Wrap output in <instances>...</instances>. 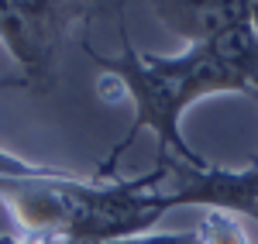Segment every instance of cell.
Listing matches in <instances>:
<instances>
[{
  "mask_svg": "<svg viewBox=\"0 0 258 244\" xmlns=\"http://www.w3.org/2000/svg\"><path fill=\"white\" fill-rule=\"evenodd\" d=\"M117 21H120V52L117 55H103L93 48V41L83 38L86 55L100 65L103 76L120 86V93L131 100L135 107V121L124 131L120 144L100 162L97 176L93 179H117V162L124 158V151L131 148L135 134L141 127L155 134L159 141V155H176L179 162L186 165H207V158H200L197 151L186 144L182 138V114L193 107V103L207 100V97H217V93H248V86L224 65V62L207 48H186L179 55H155V52H138L131 45L127 35V24H124V11L117 7Z\"/></svg>",
  "mask_w": 258,
  "mask_h": 244,
  "instance_id": "6da1fadb",
  "label": "cell"
},
{
  "mask_svg": "<svg viewBox=\"0 0 258 244\" xmlns=\"http://www.w3.org/2000/svg\"><path fill=\"white\" fill-rule=\"evenodd\" d=\"M97 4L0 0V41L21 65V79L35 93L59 86V55L73 24L93 18Z\"/></svg>",
  "mask_w": 258,
  "mask_h": 244,
  "instance_id": "7a4b0ae2",
  "label": "cell"
},
{
  "mask_svg": "<svg viewBox=\"0 0 258 244\" xmlns=\"http://www.w3.org/2000/svg\"><path fill=\"white\" fill-rule=\"evenodd\" d=\"M152 14L186 41V48L210 45L227 28L251 21V0H203V4H152Z\"/></svg>",
  "mask_w": 258,
  "mask_h": 244,
  "instance_id": "3957f363",
  "label": "cell"
},
{
  "mask_svg": "<svg viewBox=\"0 0 258 244\" xmlns=\"http://www.w3.org/2000/svg\"><path fill=\"white\" fill-rule=\"evenodd\" d=\"M207 48L248 86L251 97H258V28L251 21L227 28V31L217 35Z\"/></svg>",
  "mask_w": 258,
  "mask_h": 244,
  "instance_id": "277c9868",
  "label": "cell"
},
{
  "mask_svg": "<svg viewBox=\"0 0 258 244\" xmlns=\"http://www.w3.org/2000/svg\"><path fill=\"white\" fill-rule=\"evenodd\" d=\"M197 234L203 244H255V237L244 230L234 213H224V210H207L197 224Z\"/></svg>",
  "mask_w": 258,
  "mask_h": 244,
  "instance_id": "5b68a950",
  "label": "cell"
},
{
  "mask_svg": "<svg viewBox=\"0 0 258 244\" xmlns=\"http://www.w3.org/2000/svg\"><path fill=\"white\" fill-rule=\"evenodd\" d=\"M117 244H203L193 230H165V234H141V237H131V241H117Z\"/></svg>",
  "mask_w": 258,
  "mask_h": 244,
  "instance_id": "8992f818",
  "label": "cell"
},
{
  "mask_svg": "<svg viewBox=\"0 0 258 244\" xmlns=\"http://www.w3.org/2000/svg\"><path fill=\"white\" fill-rule=\"evenodd\" d=\"M0 244H66L62 241H38V237H21V234H0Z\"/></svg>",
  "mask_w": 258,
  "mask_h": 244,
  "instance_id": "52a82bcc",
  "label": "cell"
},
{
  "mask_svg": "<svg viewBox=\"0 0 258 244\" xmlns=\"http://www.w3.org/2000/svg\"><path fill=\"white\" fill-rule=\"evenodd\" d=\"M251 24L258 28V0H251Z\"/></svg>",
  "mask_w": 258,
  "mask_h": 244,
  "instance_id": "ba28073f",
  "label": "cell"
}]
</instances>
